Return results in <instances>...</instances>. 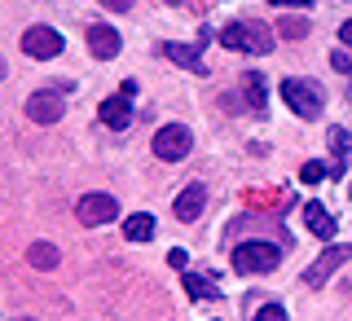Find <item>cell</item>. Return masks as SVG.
<instances>
[{"instance_id":"1","label":"cell","mask_w":352,"mask_h":321,"mask_svg":"<svg viewBox=\"0 0 352 321\" xmlns=\"http://www.w3.org/2000/svg\"><path fill=\"white\" fill-rule=\"evenodd\" d=\"M273 40H278V31L264 27V22L247 18V22H229L225 31H220V44L234 53H256V58H264V53H273Z\"/></svg>"},{"instance_id":"2","label":"cell","mask_w":352,"mask_h":321,"mask_svg":"<svg viewBox=\"0 0 352 321\" xmlns=\"http://www.w3.org/2000/svg\"><path fill=\"white\" fill-rule=\"evenodd\" d=\"M286 251L278 247V242H260V238H251V242H242V247L234 251V273H242V278H256V273H273L282 264Z\"/></svg>"},{"instance_id":"3","label":"cell","mask_w":352,"mask_h":321,"mask_svg":"<svg viewBox=\"0 0 352 321\" xmlns=\"http://www.w3.org/2000/svg\"><path fill=\"white\" fill-rule=\"evenodd\" d=\"M282 102L300 119H317L326 110V93H322V84H313V80H282Z\"/></svg>"},{"instance_id":"4","label":"cell","mask_w":352,"mask_h":321,"mask_svg":"<svg viewBox=\"0 0 352 321\" xmlns=\"http://www.w3.org/2000/svg\"><path fill=\"white\" fill-rule=\"evenodd\" d=\"M190 146H194V137L185 124H168L154 132V159H163V163H181L190 154Z\"/></svg>"},{"instance_id":"5","label":"cell","mask_w":352,"mask_h":321,"mask_svg":"<svg viewBox=\"0 0 352 321\" xmlns=\"http://www.w3.org/2000/svg\"><path fill=\"white\" fill-rule=\"evenodd\" d=\"M115 216H119V203L110 194H84L80 203H75V220H80L84 229H102Z\"/></svg>"},{"instance_id":"6","label":"cell","mask_w":352,"mask_h":321,"mask_svg":"<svg viewBox=\"0 0 352 321\" xmlns=\"http://www.w3.org/2000/svg\"><path fill=\"white\" fill-rule=\"evenodd\" d=\"M348 260H352V247H339V242H335V247H326L322 256L304 269V286H313V291H317V286H326L330 278H335V269H344Z\"/></svg>"},{"instance_id":"7","label":"cell","mask_w":352,"mask_h":321,"mask_svg":"<svg viewBox=\"0 0 352 321\" xmlns=\"http://www.w3.org/2000/svg\"><path fill=\"white\" fill-rule=\"evenodd\" d=\"M22 53L36 58V62H49V58L62 53V36L53 27H27V31H22Z\"/></svg>"},{"instance_id":"8","label":"cell","mask_w":352,"mask_h":321,"mask_svg":"<svg viewBox=\"0 0 352 321\" xmlns=\"http://www.w3.org/2000/svg\"><path fill=\"white\" fill-rule=\"evenodd\" d=\"M62 110H66L62 88H44V93H31V97H27V115H31V124H58Z\"/></svg>"},{"instance_id":"9","label":"cell","mask_w":352,"mask_h":321,"mask_svg":"<svg viewBox=\"0 0 352 321\" xmlns=\"http://www.w3.org/2000/svg\"><path fill=\"white\" fill-rule=\"evenodd\" d=\"M212 44V27H203V40H194V44H163V58H172L176 66H190L194 75H207V66H203V49Z\"/></svg>"},{"instance_id":"10","label":"cell","mask_w":352,"mask_h":321,"mask_svg":"<svg viewBox=\"0 0 352 321\" xmlns=\"http://www.w3.org/2000/svg\"><path fill=\"white\" fill-rule=\"evenodd\" d=\"M203 203H207V185L203 181H190L181 194L172 198V212H176V220H185V225H190V220L203 216Z\"/></svg>"},{"instance_id":"11","label":"cell","mask_w":352,"mask_h":321,"mask_svg":"<svg viewBox=\"0 0 352 321\" xmlns=\"http://www.w3.org/2000/svg\"><path fill=\"white\" fill-rule=\"evenodd\" d=\"M97 115H102L106 128H119V132H124L132 124V97H124V93H119V97H106V102L97 106Z\"/></svg>"},{"instance_id":"12","label":"cell","mask_w":352,"mask_h":321,"mask_svg":"<svg viewBox=\"0 0 352 321\" xmlns=\"http://www.w3.org/2000/svg\"><path fill=\"white\" fill-rule=\"evenodd\" d=\"M88 49H93V58H102V62H110V58H119V31L115 27H88Z\"/></svg>"},{"instance_id":"13","label":"cell","mask_w":352,"mask_h":321,"mask_svg":"<svg viewBox=\"0 0 352 321\" xmlns=\"http://www.w3.org/2000/svg\"><path fill=\"white\" fill-rule=\"evenodd\" d=\"M304 225L313 229V238H335V216H330L322 203H308L304 207Z\"/></svg>"},{"instance_id":"14","label":"cell","mask_w":352,"mask_h":321,"mask_svg":"<svg viewBox=\"0 0 352 321\" xmlns=\"http://www.w3.org/2000/svg\"><path fill=\"white\" fill-rule=\"evenodd\" d=\"M27 264H31V269H44V273H49V269H58V264H62V251L53 247V242H31Z\"/></svg>"},{"instance_id":"15","label":"cell","mask_w":352,"mask_h":321,"mask_svg":"<svg viewBox=\"0 0 352 321\" xmlns=\"http://www.w3.org/2000/svg\"><path fill=\"white\" fill-rule=\"evenodd\" d=\"M242 97H247L251 115H264V75L260 71H247V75H242Z\"/></svg>"},{"instance_id":"16","label":"cell","mask_w":352,"mask_h":321,"mask_svg":"<svg viewBox=\"0 0 352 321\" xmlns=\"http://www.w3.org/2000/svg\"><path fill=\"white\" fill-rule=\"evenodd\" d=\"M124 238H128V242H150V238H154V216H146V212L128 216V220H124Z\"/></svg>"},{"instance_id":"17","label":"cell","mask_w":352,"mask_h":321,"mask_svg":"<svg viewBox=\"0 0 352 321\" xmlns=\"http://www.w3.org/2000/svg\"><path fill=\"white\" fill-rule=\"evenodd\" d=\"M308 31H313V22L304 14H282V22H278V40H304Z\"/></svg>"},{"instance_id":"18","label":"cell","mask_w":352,"mask_h":321,"mask_svg":"<svg viewBox=\"0 0 352 321\" xmlns=\"http://www.w3.org/2000/svg\"><path fill=\"white\" fill-rule=\"evenodd\" d=\"M185 295H190V300H216L220 291L207 278H198V273H185Z\"/></svg>"},{"instance_id":"19","label":"cell","mask_w":352,"mask_h":321,"mask_svg":"<svg viewBox=\"0 0 352 321\" xmlns=\"http://www.w3.org/2000/svg\"><path fill=\"white\" fill-rule=\"evenodd\" d=\"M326 137H330V150H335V159H339V168H344V159H348V154H352V137H348V128H330L326 132Z\"/></svg>"},{"instance_id":"20","label":"cell","mask_w":352,"mask_h":321,"mask_svg":"<svg viewBox=\"0 0 352 321\" xmlns=\"http://www.w3.org/2000/svg\"><path fill=\"white\" fill-rule=\"evenodd\" d=\"M251 321H286V308H282V304H264Z\"/></svg>"},{"instance_id":"21","label":"cell","mask_w":352,"mask_h":321,"mask_svg":"<svg viewBox=\"0 0 352 321\" xmlns=\"http://www.w3.org/2000/svg\"><path fill=\"white\" fill-rule=\"evenodd\" d=\"M300 181H308V185H317V181H326V163H304V172H300Z\"/></svg>"},{"instance_id":"22","label":"cell","mask_w":352,"mask_h":321,"mask_svg":"<svg viewBox=\"0 0 352 321\" xmlns=\"http://www.w3.org/2000/svg\"><path fill=\"white\" fill-rule=\"evenodd\" d=\"M330 66H335V71H352V53H348V49L330 53Z\"/></svg>"},{"instance_id":"23","label":"cell","mask_w":352,"mask_h":321,"mask_svg":"<svg viewBox=\"0 0 352 321\" xmlns=\"http://www.w3.org/2000/svg\"><path fill=\"white\" fill-rule=\"evenodd\" d=\"M168 264H172V269H185V264H190V256H185L181 247H172V251H168Z\"/></svg>"},{"instance_id":"24","label":"cell","mask_w":352,"mask_h":321,"mask_svg":"<svg viewBox=\"0 0 352 321\" xmlns=\"http://www.w3.org/2000/svg\"><path fill=\"white\" fill-rule=\"evenodd\" d=\"M102 5L110 9V14H128V9L137 5V0H102Z\"/></svg>"},{"instance_id":"25","label":"cell","mask_w":352,"mask_h":321,"mask_svg":"<svg viewBox=\"0 0 352 321\" xmlns=\"http://www.w3.org/2000/svg\"><path fill=\"white\" fill-rule=\"evenodd\" d=\"M339 40H344L348 49H352V22H344V27H339Z\"/></svg>"},{"instance_id":"26","label":"cell","mask_w":352,"mask_h":321,"mask_svg":"<svg viewBox=\"0 0 352 321\" xmlns=\"http://www.w3.org/2000/svg\"><path fill=\"white\" fill-rule=\"evenodd\" d=\"M269 5H278V9H282V5H313V0H269Z\"/></svg>"},{"instance_id":"27","label":"cell","mask_w":352,"mask_h":321,"mask_svg":"<svg viewBox=\"0 0 352 321\" xmlns=\"http://www.w3.org/2000/svg\"><path fill=\"white\" fill-rule=\"evenodd\" d=\"M5 75H9V66H5V58H0V80H5Z\"/></svg>"},{"instance_id":"28","label":"cell","mask_w":352,"mask_h":321,"mask_svg":"<svg viewBox=\"0 0 352 321\" xmlns=\"http://www.w3.org/2000/svg\"><path fill=\"white\" fill-rule=\"evenodd\" d=\"M14 321H36V317H14Z\"/></svg>"}]
</instances>
